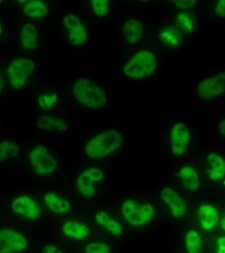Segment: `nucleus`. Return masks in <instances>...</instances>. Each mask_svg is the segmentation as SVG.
I'll return each instance as SVG.
<instances>
[{
    "label": "nucleus",
    "mask_w": 225,
    "mask_h": 253,
    "mask_svg": "<svg viewBox=\"0 0 225 253\" xmlns=\"http://www.w3.org/2000/svg\"><path fill=\"white\" fill-rule=\"evenodd\" d=\"M61 90L64 108L70 111L102 115L113 103L109 84L91 73L72 77L61 85Z\"/></svg>",
    "instance_id": "f257e3e1"
},
{
    "label": "nucleus",
    "mask_w": 225,
    "mask_h": 253,
    "mask_svg": "<svg viewBox=\"0 0 225 253\" xmlns=\"http://www.w3.org/2000/svg\"><path fill=\"white\" fill-rule=\"evenodd\" d=\"M120 8L112 23L113 33L120 48H132L149 42L154 10L158 1L119 2Z\"/></svg>",
    "instance_id": "f03ea898"
},
{
    "label": "nucleus",
    "mask_w": 225,
    "mask_h": 253,
    "mask_svg": "<svg viewBox=\"0 0 225 253\" xmlns=\"http://www.w3.org/2000/svg\"><path fill=\"white\" fill-rule=\"evenodd\" d=\"M169 62L170 59L149 42L139 47L120 48L114 67L122 81L147 84L162 76Z\"/></svg>",
    "instance_id": "7ed1b4c3"
},
{
    "label": "nucleus",
    "mask_w": 225,
    "mask_h": 253,
    "mask_svg": "<svg viewBox=\"0 0 225 253\" xmlns=\"http://www.w3.org/2000/svg\"><path fill=\"white\" fill-rule=\"evenodd\" d=\"M130 144L125 128L114 125H102L88 129L74 141V151L89 162H105L126 153Z\"/></svg>",
    "instance_id": "20e7f679"
},
{
    "label": "nucleus",
    "mask_w": 225,
    "mask_h": 253,
    "mask_svg": "<svg viewBox=\"0 0 225 253\" xmlns=\"http://www.w3.org/2000/svg\"><path fill=\"white\" fill-rule=\"evenodd\" d=\"M206 141V133L190 119L173 116L162 128L158 147L167 159L184 162L195 158Z\"/></svg>",
    "instance_id": "39448f33"
},
{
    "label": "nucleus",
    "mask_w": 225,
    "mask_h": 253,
    "mask_svg": "<svg viewBox=\"0 0 225 253\" xmlns=\"http://www.w3.org/2000/svg\"><path fill=\"white\" fill-rule=\"evenodd\" d=\"M53 17L57 38L70 49L78 50L88 47L96 37L98 28L86 17L79 8H62Z\"/></svg>",
    "instance_id": "423d86ee"
},
{
    "label": "nucleus",
    "mask_w": 225,
    "mask_h": 253,
    "mask_svg": "<svg viewBox=\"0 0 225 253\" xmlns=\"http://www.w3.org/2000/svg\"><path fill=\"white\" fill-rule=\"evenodd\" d=\"M8 92L23 94L38 84L40 63L35 55L13 52L3 60Z\"/></svg>",
    "instance_id": "0eeeda50"
},
{
    "label": "nucleus",
    "mask_w": 225,
    "mask_h": 253,
    "mask_svg": "<svg viewBox=\"0 0 225 253\" xmlns=\"http://www.w3.org/2000/svg\"><path fill=\"white\" fill-rule=\"evenodd\" d=\"M24 157L31 172L39 178L53 176L61 166L60 152L53 140L37 137L27 141Z\"/></svg>",
    "instance_id": "6e6552de"
},
{
    "label": "nucleus",
    "mask_w": 225,
    "mask_h": 253,
    "mask_svg": "<svg viewBox=\"0 0 225 253\" xmlns=\"http://www.w3.org/2000/svg\"><path fill=\"white\" fill-rule=\"evenodd\" d=\"M150 42L168 59L180 56L192 45L164 13L154 15Z\"/></svg>",
    "instance_id": "1a4fd4ad"
},
{
    "label": "nucleus",
    "mask_w": 225,
    "mask_h": 253,
    "mask_svg": "<svg viewBox=\"0 0 225 253\" xmlns=\"http://www.w3.org/2000/svg\"><path fill=\"white\" fill-rule=\"evenodd\" d=\"M190 91L199 103L219 108L225 104V68H213L193 77Z\"/></svg>",
    "instance_id": "9d476101"
},
{
    "label": "nucleus",
    "mask_w": 225,
    "mask_h": 253,
    "mask_svg": "<svg viewBox=\"0 0 225 253\" xmlns=\"http://www.w3.org/2000/svg\"><path fill=\"white\" fill-rule=\"evenodd\" d=\"M66 109L56 112L36 115L33 129L38 138H60L73 131V119Z\"/></svg>",
    "instance_id": "9b49d317"
},
{
    "label": "nucleus",
    "mask_w": 225,
    "mask_h": 253,
    "mask_svg": "<svg viewBox=\"0 0 225 253\" xmlns=\"http://www.w3.org/2000/svg\"><path fill=\"white\" fill-rule=\"evenodd\" d=\"M11 44L16 53L35 55L44 44V33L39 24L29 21H19L12 27Z\"/></svg>",
    "instance_id": "f8f14e48"
},
{
    "label": "nucleus",
    "mask_w": 225,
    "mask_h": 253,
    "mask_svg": "<svg viewBox=\"0 0 225 253\" xmlns=\"http://www.w3.org/2000/svg\"><path fill=\"white\" fill-rule=\"evenodd\" d=\"M29 103L35 115L65 109L61 86L53 83H38L30 91Z\"/></svg>",
    "instance_id": "ddd939ff"
},
{
    "label": "nucleus",
    "mask_w": 225,
    "mask_h": 253,
    "mask_svg": "<svg viewBox=\"0 0 225 253\" xmlns=\"http://www.w3.org/2000/svg\"><path fill=\"white\" fill-rule=\"evenodd\" d=\"M213 182L225 180V147L207 141L195 157Z\"/></svg>",
    "instance_id": "4468645a"
},
{
    "label": "nucleus",
    "mask_w": 225,
    "mask_h": 253,
    "mask_svg": "<svg viewBox=\"0 0 225 253\" xmlns=\"http://www.w3.org/2000/svg\"><path fill=\"white\" fill-rule=\"evenodd\" d=\"M162 13H164L170 21L178 27L191 45L201 38L203 31L208 27L200 9L185 11L170 10Z\"/></svg>",
    "instance_id": "2eb2a0df"
},
{
    "label": "nucleus",
    "mask_w": 225,
    "mask_h": 253,
    "mask_svg": "<svg viewBox=\"0 0 225 253\" xmlns=\"http://www.w3.org/2000/svg\"><path fill=\"white\" fill-rule=\"evenodd\" d=\"M120 8V3L113 0H88L81 9L91 23L98 29L106 24L113 23Z\"/></svg>",
    "instance_id": "dca6fc26"
},
{
    "label": "nucleus",
    "mask_w": 225,
    "mask_h": 253,
    "mask_svg": "<svg viewBox=\"0 0 225 253\" xmlns=\"http://www.w3.org/2000/svg\"><path fill=\"white\" fill-rule=\"evenodd\" d=\"M13 9L22 21H33L37 23L49 20L55 15V3L45 0L14 1Z\"/></svg>",
    "instance_id": "f3484780"
},
{
    "label": "nucleus",
    "mask_w": 225,
    "mask_h": 253,
    "mask_svg": "<svg viewBox=\"0 0 225 253\" xmlns=\"http://www.w3.org/2000/svg\"><path fill=\"white\" fill-rule=\"evenodd\" d=\"M107 178V171L102 166L88 165L79 171L75 179V186L78 194L91 199L96 195L97 188Z\"/></svg>",
    "instance_id": "a211bd4d"
},
{
    "label": "nucleus",
    "mask_w": 225,
    "mask_h": 253,
    "mask_svg": "<svg viewBox=\"0 0 225 253\" xmlns=\"http://www.w3.org/2000/svg\"><path fill=\"white\" fill-rule=\"evenodd\" d=\"M124 218L129 224L134 226H141L148 223L154 215V209L149 204H140L133 199L124 202L121 208Z\"/></svg>",
    "instance_id": "6ab92c4d"
},
{
    "label": "nucleus",
    "mask_w": 225,
    "mask_h": 253,
    "mask_svg": "<svg viewBox=\"0 0 225 253\" xmlns=\"http://www.w3.org/2000/svg\"><path fill=\"white\" fill-rule=\"evenodd\" d=\"M28 246V240L20 231L10 228L0 229V253H21Z\"/></svg>",
    "instance_id": "aec40b11"
},
{
    "label": "nucleus",
    "mask_w": 225,
    "mask_h": 253,
    "mask_svg": "<svg viewBox=\"0 0 225 253\" xmlns=\"http://www.w3.org/2000/svg\"><path fill=\"white\" fill-rule=\"evenodd\" d=\"M26 142L12 135L3 134L0 136V165L13 162L23 155Z\"/></svg>",
    "instance_id": "412c9836"
},
{
    "label": "nucleus",
    "mask_w": 225,
    "mask_h": 253,
    "mask_svg": "<svg viewBox=\"0 0 225 253\" xmlns=\"http://www.w3.org/2000/svg\"><path fill=\"white\" fill-rule=\"evenodd\" d=\"M174 176L185 190L196 191L201 187L202 179L200 172L191 163L184 161L181 165H177V169L174 173Z\"/></svg>",
    "instance_id": "4be33fe9"
},
{
    "label": "nucleus",
    "mask_w": 225,
    "mask_h": 253,
    "mask_svg": "<svg viewBox=\"0 0 225 253\" xmlns=\"http://www.w3.org/2000/svg\"><path fill=\"white\" fill-rule=\"evenodd\" d=\"M11 209L21 218L36 220L41 216V208L38 202L29 195L21 194L12 201Z\"/></svg>",
    "instance_id": "5701e85b"
},
{
    "label": "nucleus",
    "mask_w": 225,
    "mask_h": 253,
    "mask_svg": "<svg viewBox=\"0 0 225 253\" xmlns=\"http://www.w3.org/2000/svg\"><path fill=\"white\" fill-rule=\"evenodd\" d=\"M200 11L208 27L225 25V0H202Z\"/></svg>",
    "instance_id": "b1692460"
},
{
    "label": "nucleus",
    "mask_w": 225,
    "mask_h": 253,
    "mask_svg": "<svg viewBox=\"0 0 225 253\" xmlns=\"http://www.w3.org/2000/svg\"><path fill=\"white\" fill-rule=\"evenodd\" d=\"M205 133L208 141L225 147V104L217 108Z\"/></svg>",
    "instance_id": "393cba45"
},
{
    "label": "nucleus",
    "mask_w": 225,
    "mask_h": 253,
    "mask_svg": "<svg viewBox=\"0 0 225 253\" xmlns=\"http://www.w3.org/2000/svg\"><path fill=\"white\" fill-rule=\"evenodd\" d=\"M161 197L170 206L172 214L176 218H180L186 212L185 203L178 192L170 186H164L161 191Z\"/></svg>",
    "instance_id": "a878e982"
},
{
    "label": "nucleus",
    "mask_w": 225,
    "mask_h": 253,
    "mask_svg": "<svg viewBox=\"0 0 225 253\" xmlns=\"http://www.w3.org/2000/svg\"><path fill=\"white\" fill-rule=\"evenodd\" d=\"M202 0H158V12L199 10Z\"/></svg>",
    "instance_id": "bb28decb"
},
{
    "label": "nucleus",
    "mask_w": 225,
    "mask_h": 253,
    "mask_svg": "<svg viewBox=\"0 0 225 253\" xmlns=\"http://www.w3.org/2000/svg\"><path fill=\"white\" fill-rule=\"evenodd\" d=\"M44 203L51 212L55 214H65L70 212L71 204L69 201L54 191H47L44 197Z\"/></svg>",
    "instance_id": "cd10ccee"
},
{
    "label": "nucleus",
    "mask_w": 225,
    "mask_h": 253,
    "mask_svg": "<svg viewBox=\"0 0 225 253\" xmlns=\"http://www.w3.org/2000/svg\"><path fill=\"white\" fill-rule=\"evenodd\" d=\"M62 232L68 238L83 241L88 238L90 230L88 225L78 221H68L63 224Z\"/></svg>",
    "instance_id": "c85d7f7f"
},
{
    "label": "nucleus",
    "mask_w": 225,
    "mask_h": 253,
    "mask_svg": "<svg viewBox=\"0 0 225 253\" xmlns=\"http://www.w3.org/2000/svg\"><path fill=\"white\" fill-rule=\"evenodd\" d=\"M198 216L201 225L206 230H212L219 220V213L217 209L208 204L200 207Z\"/></svg>",
    "instance_id": "c756f323"
},
{
    "label": "nucleus",
    "mask_w": 225,
    "mask_h": 253,
    "mask_svg": "<svg viewBox=\"0 0 225 253\" xmlns=\"http://www.w3.org/2000/svg\"><path fill=\"white\" fill-rule=\"evenodd\" d=\"M95 220L100 226L105 228L106 230H108L114 236H120L123 232V228L120 225V223L113 219L108 212L104 211L96 212L95 214Z\"/></svg>",
    "instance_id": "7c9ffc66"
},
{
    "label": "nucleus",
    "mask_w": 225,
    "mask_h": 253,
    "mask_svg": "<svg viewBox=\"0 0 225 253\" xmlns=\"http://www.w3.org/2000/svg\"><path fill=\"white\" fill-rule=\"evenodd\" d=\"M185 243L189 253H199L201 250V237L195 230H190L185 236Z\"/></svg>",
    "instance_id": "2f4dec72"
},
{
    "label": "nucleus",
    "mask_w": 225,
    "mask_h": 253,
    "mask_svg": "<svg viewBox=\"0 0 225 253\" xmlns=\"http://www.w3.org/2000/svg\"><path fill=\"white\" fill-rule=\"evenodd\" d=\"M11 30L6 15L0 12V46L5 44L8 39H10Z\"/></svg>",
    "instance_id": "473e14b6"
},
{
    "label": "nucleus",
    "mask_w": 225,
    "mask_h": 253,
    "mask_svg": "<svg viewBox=\"0 0 225 253\" xmlns=\"http://www.w3.org/2000/svg\"><path fill=\"white\" fill-rule=\"evenodd\" d=\"M110 247L105 243L91 242L87 245L85 253H110Z\"/></svg>",
    "instance_id": "72a5a7b5"
},
{
    "label": "nucleus",
    "mask_w": 225,
    "mask_h": 253,
    "mask_svg": "<svg viewBox=\"0 0 225 253\" xmlns=\"http://www.w3.org/2000/svg\"><path fill=\"white\" fill-rule=\"evenodd\" d=\"M8 93L9 92L6 85L5 76L3 70V60L0 59V100L3 99Z\"/></svg>",
    "instance_id": "f704fd0d"
},
{
    "label": "nucleus",
    "mask_w": 225,
    "mask_h": 253,
    "mask_svg": "<svg viewBox=\"0 0 225 253\" xmlns=\"http://www.w3.org/2000/svg\"><path fill=\"white\" fill-rule=\"evenodd\" d=\"M42 253H64L61 249H59L58 247H56L54 245H47L45 246L43 250H42Z\"/></svg>",
    "instance_id": "c9c22d12"
},
{
    "label": "nucleus",
    "mask_w": 225,
    "mask_h": 253,
    "mask_svg": "<svg viewBox=\"0 0 225 253\" xmlns=\"http://www.w3.org/2000/svg\"><path fill=\"white\" fill-rule=\"evenodd\" d=\"M219 250L217 253H225V237H221L218 240Z\"/></svg>",
    "instance_id": "e433bc0d"
},
{
    "label": "nucleus",
    "mask_w": 225,
    "mask_h": 253,
    "mask_svg": "<svg viewBox=\"0 0 225 253\" xmlns=\"http://www.w3.org/2000/svg\"><path fill=\"white\" fill-rule=\"evenodd\" d=\"M4 134V122H3L2 116L0 115V136Z\"/></svg>",
    "instance_id": "4c0bfd02"
},
{
    "label": "nucleus",
    "mask_w": 225,
    "mask_h": 253,
    "mask_svg": "<svg viewBox=\"0 0 225 253\" xmlns=\"http://www.w3.org/2000/svg\"><path fill=\"white\" fill-rule=\"evenodd\" d=\"M221 227H222L223 230H225V214L221 221Z\"/></svg>",
    "instance_id": "58836bf2"
}]
</instances>
